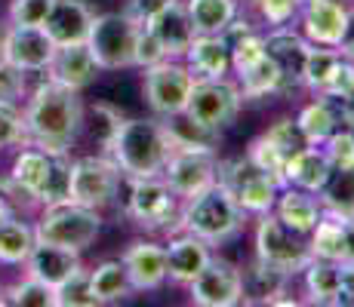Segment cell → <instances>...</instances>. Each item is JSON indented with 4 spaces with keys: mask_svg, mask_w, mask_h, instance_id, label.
I'll return each mask as SVG.
<instances>
[{
    "mask_svg": "<svg viewBox=\"0 0 354 307\" xmlns=\"http://www.w3.org/2000/svg\"><path fill=\"white\" fill-rule=\"evenodd\" d=\"M25 139L44 151H65L77 139L80 123H84V105L77 90L46 80L40 83L25 108Z\"/></svg>",
    "mask_w": 354,
    "mask_h": 307,
    "instance_id": "1",
    "label": "cell"
},
{
    "mask_svg": "<svg viewBox=\"0 0 354 307\" xmlns=\"http://www.w3.org/2000/svg\"><path fill=\"white\" fill-rule=\"evenodd\" d=\"M111 160L129 179H154L163 175L173 145L163 132L160 120H120L114 135L105 141Z\"/></svg>",
    "mask_w": 354,
    "mask_h": 307,
    "instance_id": "2",
    "label": "cell"
},
{
    "mask_svg": "<svg viewBox=\"0 0 354 307\" xmlns=\"http://www.w3.org/2000/svg\"><path fill=\"white\" fill-rule=\"evenodd\" d=\"M179 221H182V230L201 237L209 246H219L243 228V209L234 203V197L228 194L225 184L213 181L201 194L188 197Z\"/></svg>",
    "mask_w": 354,
    "mask_h": 307,
    "instance_id": "3",
    "label": "cell"
},
{
    "mask_svg": "<svg viewBox=\"0 0 354 307\" xmlns=\"http://www.w3.org/2000/svg\"><path fill=\"white\" fill-rule=\"evenodd\" d=\"M99 228H102V218L96 209L80 206V203L71 200V203H59V206H46L34 234L44 243H56V246H65V249L84 252L96 243Z\"/></svg>",
    "mask_w": 354,
    "mask_h": 307,
    "instance_id": "4",
    "label": "cell"
},
{
    "mask_svg": "<svg viewBox=\"0 0 354 307\" xmlns=\"http://www.w3.org/2000/svg\"><path fill=\"white\" fill-rule=\"evenodd\" d=\"M139 28L142 25L133 22L127 12H105V16L93 19L86 46H90L96 65L105 68V71H120V68L133 65Z\"/></svg>",
    "mask_w": 354,
    "mask_h": 307,
    "instance_id": "5",
    "label": "cell"
},
{
    "mask_svg": "<svg viewBox=\"0 0 354 307\" xmlns=\"http://www.w3.org/2000/svg\"><path fill=\"white\" fill-rule=\"evenodd\" d=\"M216 181L225 184L237 206H241L243 212H253V215L271 212L274 203H277V194H281V184L271 179L268 172H262L250 157L219 163V175H216Z\"/></svg>",
    "mask_w": 354,
    "mask_h": 307,
    "instance_id": "6",
    "label": "cell"
},
{
    "mask_svg": "<svg viewBox=\"0 0 354 307\" xmlns=\"http://www.w3.org/2000/svg\"><path fill=\"white\" fill-rule=\"evenodd\" d=\"M256 258L274 264L287 277L302 274L305 264L311 261V249L302 240V234L290 230L274 212H262L256 224Z\"/></svg>",
    "mask_w": 354,
    "mask_h": 307,
    "instance_id": "7",
    "label": "cell"
},
{
    "mask_svg": "<svg viewBox=\"0 0 354 307\" xmlns=\"http://www.w3.org/2000/svg\"><path fill=\"white\" fill-rule=\"evenodd\" d=\"M192 90H194V74L188 71V65L163 59L158 65L145 68V99L158 117L185 111Z\"/></svg>",
    "mask_w": 354,
    "mask_h": 307,
    "instance_id": "8",
    "label": "cell"
},
{
    "mask_svg": "<svg viewBox=\"0 0 354 307\" xmlns=\"http://www.w3.org/2000/svg\"><path fill=\"white\" fill-rule=\"evenodd\" d=\"M120 188V169L105 157H80L71 163V200L90 209H105L114 203Z\"/></svg>",
    "mask_w": 354,
    "mask_h": 307,
    "instance_id": "9",
    "label": "cell"
},
{
    "mask_svg": "<svg viewBox=\"0 0 354 307\" xmlns=\"http://www.w3.org/2000/svg\"><path fill=\"white\" fill-rule=\"evenodd\" d=\"M241 101H243L241 86L231 83L225 77L194 80V90H192V99H188L185 114L194 120H201V123H207V126L222 129L237 117Z\"/></svg>",
    "mask_w": 354,
    "mask_h": 307,
    "instance_id": "10",
    "label": "cell"
},
{
    "mask_svg": "<svg viewBox=\"0 0 354 307\" xmlns=\"http://www.w3.org/2000/svg\"><path fill=\"white\" fill-rule=\"evenodd\" d=\"M192 301L201 307H234L243 301V277L225 258H209L207 268L188 283Z\"/></svg>",
    "mask_w": 354,
    "mask_h": 307,
    "instance_id": "11",
    "label": "cell"
},
{
    "mask_svg": "<svg viewBox=\"0 0 354 307\" xmlns=\"http://www.w3.org/2000/svg\"><path fill=\"white\" fill-rule=\"evenodd\" d=\"M127 212L139 228H148V230L169 228L176 218V194L169 190V184L160 175H154V179H133Z\"/></svg>",
    "mask_w": 354,
    "mask_h": 307,
    "instance_id": "12",
    "label": "cell"
},
{
    "mask_svg": "<svg viewBox=\"0 0 354 307\" xmlns=\"http://www.w3.org/2000/svg\"><path fill=\"white\" fill-rule=\"evenodd\" d=\"M216 175H219L216 151H173L163 166V181L176 197H185V200L209 188Z\"/></svg>",
    "mask_w": 354,
    "mask_h": 307,
    "instance_id": "13",
    "label": "cell"
},
{
    "mask_svg": "<svg viewBox=\"0 0 354 307\" xmlns=\"http://www.w3.org/2000/svg\"><path fill=\"white\" fill-rule=\"evenodd\" d=\"M93 10L86 0H53L50 12L44 19V28L56 46H71V43H86L93 28Z\"/></svg>",
    "mask_w": 354,
    "mask_h": 307,
    "instance_id": "14",
    "label": "cell"
},
{
    "mask_svg": "<svg viewBox=\"0 0 354 307\" xmlns=\"http://www.w3.org/2000/svg\"><path fill=\"white\" fill-rule=\"evenodd\" d=\"M3 37H6V61H12L22 71H46L50 68L56 43L40 25H12Z\"/></svg>",
    "mask_w": 354,
    "mask_h": 307,
    "instance_id": "15",
    "label": "cell"
},
{
    "mask_svg": "<svg viewBox=\"0 0 354 307\" xmlns=\"http://www.w3.org/2000/svg\"><path fill=\"white\" fill-rule=\"evenodd\" d=\"M311 43L305 37H299L296 31H290L287 25H277L274 31L265 37V56L277 65L283 77V92L296 90L302 83V65H305V56H308Z\"/></svg>",
    "mask_w": 354,
    "mask_h": 307,
    "instance_id": "16",
    "label": "cell"
},
{
    "mask_svg": "<svg viewBox=\"0 0 354 307\" xmlns=\"http://www.w3.org/2000/svg\"><path fill=\"white\" fill-rule=\"evenodd\" d=\"M120 261H124L127 277L136 292H151L167 279V246L136 240L127 246Z\"/></svg>",
    "mask_w": 354,
    "mask_h": 307,
    "instance_id": "17",
    "label": "cell"
},
{
    "mask_svg": "<svg viewBox=\"0 0 354 307\" xmlns=\"http://www.w3.org/2000/svg\"><path fill=\"white\" fill-rule=\"evenodd\" d=\"M302 31L308 43L336 46L348 25V10L339 0H302Z\"/></svg>",
    "mask_w": 354,
    "mask_h": 307,
    "instance_id": "18",
    "label": "cell"
},
{
    "mask_svg": "<svg viewBox=\"0 0 354 307\" xmlns=\"http://www.w3.org/2000/svg\"><path fill=\"white\" fill-rule=\"evenodd\" d=\"M50 80H56V83L68 86V90H84V86H90L93 80H96V59H93L90 46L86 43H71V46H56V52H53V61H50Z\"/></svg>",
    "mask_w": 354,
    "mask_h": 307,
    "instance_id": "19",
    "label": "cell"
},
{
    "mask_svg": "<svg viewBox=\"0 0 354 307\" xmlns=\"http://www.w3.org/2000/svg\"><path fill=\"white\" fill-rule=\"evenodd\" d=\"M148 31L160 40L167 59L185 56V50L192 46V40L197 37V31L192 25V16H188L185 3H179V0H173L169 6H163L158 16L148 22Z\"/></svg>",
    "mask_w": 354,
    "mask_h": 307,
    "instance_id": "20",
    "label": "cell"
},
{
    "mask_svg": "<svg viewBox=\"0 0 354 307\" xmlns=\"http://www.w3.org/2000/svg\"><path fill=\"white\" fill-rule=\"evenodd\" d=\"M209 258H213L209 255V243L185 230V234L169 240L167 246V279L176 286H188L207 268Z\"/></svg>",
    "mask_w": 354,
    "mask_h": 307,
    "instance_id": "21",
    "label": "cell"
},
{
    "mask_svg": "<svg viewBox=\"0 0 354 307\" xmlns=\"http://www.w3.org/2000/svg\"><path fill=\"white\" fill-rule=\"evenodd\" d=\"M333 175V163L326 160L324 148L317 145H308L302 148L299 154L287 157V166H283V181L290 188H299V190H308V194H321L326 179ZM283 184V188H287Z\"/></svg>",
    "mask_w": 354,
    "mask_h": 307,
    "instance_id": "22",
    "label": "cell"
},
{
    "mask_svg": "<svg viewBox=\"0 0 354 307\" xmlns=\"http://www.w3.org/2000/svg\"><path fill=\"white\" fill-rule=\"evenodd\" d=\"M80 252L74 249H65V246H56V243H44L37 240L28 255V274L40 283L53 286L56 289L59 283H65L74 270H80Z\"/></svg>",
    "mask_w": 354,
    "mask_h": 307,
    "instance_id": "23",
    "label": "cell"
},
{
    "mask_svg": "<svg viewBox=\"0 0 354 307\" xmlns=\"http://www.w3.org/2000/svg\"><path fill=\"white\" fill-rule=\"evenodd\" d=\"M160 123H163V132H167L173 151H216V148H219L222 129L188 117L185 111L160 117Z\"/></svg>",
    "mask_w": 354,
    "mask_h": 307,
    "instance_id": "24",
    "label": "cell"
},
{
    "mask_svg": "<svg viewBox=\"0 0 354 307\" xmlns=\"http://www.w3.org/2000/svg\"><path fill=\"white\" fill-rule=\"evenodd\" d=\"M188 71L194 74V80L207 77H225L231 68V50L219 34H197L192 46L185 50Z\"/></svg>",
    "mask_w": 354,
    "mask_h": 307,
    "instance_id": "25",
    "label": "cell"
},
{
    "mask_svg": "<svg viewBox=\"0 0 354 307\" xmlns=\"http://www.w3.org/2000/svg\"><path fill=\"white\" fill-rule=\"evenodd\" d=\"M274 215L281 218L290 230H296V234L305 237V234L315 230L317 221H321L324 206H321V200H315V194L299 190V188H290L287 184V188H281V194H277Z\"/></svg>",
    "mask_w": 354,
    "mask_h": 307,
    "instance_id": "26",
    "label": "cell"
},
{
    "mask_svg": "<svg viewBox=\"0 0 354 307\" xmlns=\"http://www.w3.org/2000/svg\"><path fill=\"white\" fill-rule=\"evenodd\" d=\"M243 277V301L253 304H271L277 295H283V286H287V274L277 270L274 264L256 258L247 270H241Z\"/></svg>",
    "mask_w": 354,
    "mask_h": 307,
    "instance_id": "27",
    "label": "cell"
},
{
    "mask_svg": "<svg viewBox=\"0 0 354 307\" xmlns=\"http://www.w3.org/2000/svg\"><path fill=\"white\" fill-rule=\"evenodd\" d=\"M90 283H93V295L99 304H118L127 301L133 295V283L127 277L124 261H102L99 268L90 270Z\"/></svg>",
    "mask_w": 354,
    "mask_h": 307,
    "instance_id": "28",
    "label": "cell"
},
{
    "mask_svg": "<svg viewBox=\"0 0 354 307\" xmlns=\"http://www.w3.org/2000/svg\"><path fill=\"white\" fill-rule=\"evenodd\" d=\"M311 258H324V261H345V234H342V215L324 212L321 221L311 230Z\"/></svg>",
    "mask_w": 354,
    "mask_h": 307,
    "instance_id": "29",
    "label": "cell"
},
{
    "mask_svg": "<svg viewBox=\"0 0 354 307\" xmlns=\"http://www.w3.org/2000/svg\"><path fill=\"white\" fill-rule=\"evenodd\" d=\"M305 292L311 304H333L339 295V261H324L311 258L305 264Z\"/></svg>",
    "mask_w": 354,
    "mask_h": 307,
    "instance_id": "30",
    "label": "cell"
},
{
    "mask_svg": "<svg viewBox=\"0 0 354 307\" xmlns=\"http://www.w3.org/2000/svg\"><path fill=\"white\" fill-rule=\"evenodd\" d=\"M34 243H37V234L34 228H28L19 218H3L0 221V261L3 264H22L28 261Z\"/></svg>",
    "mask_w": 354,
    "mask_h": 307,
    "instance_id": "31",
    "label": "cell"
},
{
    "mask_svg": "<svg viewBox=\"0 0 354 307\" xmlns=\"http://www.w3.org/2000/svg\"><path fill=\"white\" fill-rule=\"evenodd\" d=\"M37 203L44 206L71 203V160L65 157V151H50V169L37 190Z\"/></svg>",
    "mask_w": 354,
    "mask_h": 307,
    "instance_id": "32",
    "label": "cell"
},
{
    "mask_svg": "<svg viewBox=\"0 0 354 307\" xmlns=\"http://www.w3.org/2000/svg\"><path fill=\"white\" fill-rule=\"evenodd\" d=\"M185 10L197 34H219L237 16V0H188Z\"/></svg>",
    "mask_w": 354,
    "mask_h": 307,
    "instance_id": "33",
    "label": "cell"
},
{
    "mask_svg": "<svg viewBox=\"0 0 354 307\" xmlns=\"http://www.w3.org/2000/svg\"><path fill=\"white\" fill-rule=\"evenodd\" d=\"M237 80H241L243 99H265V95L283 92V77H281L277 65L268 56L259 59L253 68H247V71H241Z\"/></svg>",
    "mask_w": 354,
    "mask_h": 307,
    "instance_id": "34",
    "label": "cell"
},
{
    "mask_svg": "<svg viewBox=\"0 0 354 307\" xmlns=\"http://www.w3.org/2000/svg\"><path fill=\"white\" fill-rule=\"evenodd\" d=\"M317 200H321L324 212L354 215V169H333Z\"/></svg>",
    "mask_w": 354,
    "mask_h": 307,
    "instance_id": "35",
    "label": "cell"
},
{
    "mask_svg": "<svg viewBox=\"0 0 354 307\" xmlns=\"http://www.w3.org/2000/svg\"><path fill=\"white\" fill-rule=\"evenodd\" d=\"M339 59H342V52H339L336 46H321V50H317V46L311 43L308 56H305V65H302V86H308L315 95H321L326 90V83H330L333 71H336Z\"/></svg>",
    "mask_w": 354,
    "mask_h": 307,
    "instance_id": "36",
    "label": "cell"
},
{
    "mask_svg": "<svg viewBox=\"0 0 354 307\" xmlns=\"http://www.w3.org/2000/svg\"><path fill=\"white\" fill-rule=\"evenodd\" d=\"M46 169H50V151H44V148H25L22 154L16 157V163H12V181H19L25 190H31L34 197H37L40 184L46 179Z\"/></svg>",
    "mask_w": 354,
    "mask_h": 307,
    "instance_id": "37",
    "label": "cell"
},
{
    "mask_svg": "<svg viewBox=\"0 0 354 307\" xmlns=\"http://www.w3.org/2000/svg\"><path fill=\"white\" fill-rule=\"evenodd\" d=\"M296 123L308 145H324V141L336 132V120H333L330 108H326V101L321 95H317V101H311V105H305L302 111H299Z\"/></svg>",
    "mask_w": 354,
    "mask_h": 307,
    "instance_id": "38",
    "label": "cell"
},
{
    "mask_svg": "<svg viewBox=\"0 0 354 307\" xmlns=\"http://www.w3.org/2000/svg\"><path fill=\"white\" fill-rule=\"evenodd\" d=\"M96 295H93L90 274L84 268L74 270L65 283L56 286V307H96Z\"/></svg>",
    "mask_w": 354,
    "mask_h": 307,
    "instance_id": "39",
    "label": "cell"
},
{
    "mask_svg": "<svg viewBox=\"0 0 354 307\" xmlns=\"http://www.w3.org/2000/svg\"><path fill=\"white\" fill-rule=\"evenodd\" d=\"M10 304H19V307H56V289L40 279H34L28 274V279L16 283L10 292H6Z\"/></svg>",
    "mask_w": 354,
    "mask_h": 307,
    "instance_id": "40",
    "label": "cell"
},
{
    "mask_svg": "<svg viewBox=\"0 0 354 307\" xmlns=\"http://www.w3.org/2000/svg\"><path fill=\"white\" fill-rule=\"evenodd\" d=\"M247 157L256 163L259 169H262V172H268L271 179H274L277 184H281V188H283V184H287V181H283V166H287V157H283L281 151H277V148L271 145V141L265 139V135H259V139L253 141V145H250Z\"/></svg>",
    "mask_w": 354,
    "mask_h": 307,
    "instance_id": "41",
    "label": "cell"
},
{
    "mask_svg": "<svg viewBox=\"0 0 354 307\" xmlns=\"http://www.w3.org/2000/svg\"><path fill=\"white\" fill-rule=\"evenodd\" d=\"M265 139H268L271 145H274L283 157H292V154L302 151V148H308V141H305V135H302V129H299V123L290 120V117H283V120H277L274 126H268Z\"/></svg>",
    "mask_w": 354,
    "mask_h": 307,
    "instance_id": "42",
    "label": "cell"
},
{
    "mask_svg": "<svg viewBox=\"0 0 354 307\" xmlns=\"http://www.w3.org/2000/svg\"><path fill=\"white\" fill-rule=\"evenodd\" d=\"M324 154L333 169H354V129H336L324 141Z\"/></svg>",
    "mask_w": 354,
    "mask_h": 307,
    "instance_id": "43",
    "label": "cell"
},
{
    "mask_svg": "<svg viewBox=\"0 0 354 307\" xmlns=\"http://www.w3.org/2000/svg\"><path fill=\"white\" fill-rule=\"evenodd\" d=\"M259 59H265V37L262 34H247L243 40H237L234 46H231V68H234L237 74L247 71V68H253Z\"/></svg>",
    "mask_w": 354,
    "mask_h": 307,
    "instance_id": "44",
    "label": "cell"
},
{
    "mask_svg": "<svg viewBox=\"0 0 354 307\" xmlns=\"http://www.w3.org/2000/svg\"><path fill=\"white\" fill-rule=\"evenodd\" d=\"M25 139V117L16 111L12 101H0V151L12 148Z\"/></svg>",
    "mask_w": 354,
    "mask_h": 307,
    "instance_id": "45",
    "label": "cell"
},
{
    "mask_svg": "<svg viewBox=\"0 0 354 307\" xmlns=\"http://www.w3.org/2000/svg\"><path fill=\"white\" fill-rule=\"evenodd\" d=\"M259 16L265 19L268 25H287L292 19L299 16V10H302V0H253Z\"/></svg>",
    "mask_w": 354,
    "mask_h": 307,
    "instance_id": "46",
    "label": "cell"
},
{
    "mask_svg": "<svg viewBox=\"0 0 354 307\" xmlns=\"http://www.w3.org/2000/svg\"><path fill=\"white\" fill-rule=\"evenodd\" d=\"M167 59V52H163L160 40L154 37L151 31H148V25H142L139 28V37H136V52H133V65L139 68H151L158 65V61Z\"/></svg>",
    "mask_w": 354,
    "mask_h": 307,
    "instance_id": "47",
    "label": "cell"
},
{
    "mask_svg": "<svg viewBox=\"0 0 354 307\" xmlns=\"http://www.w3.org/2000/svg\"><path fill=\"white\" fill-rule=\"evenodd\" d=\"M53 0H12L10 19L12 25H44Z\"/></svg>",
    "mask_w": 354,
    "mask_h": 307,
    "instance_id": "48",
    "label": "cell"
},
{
    "mask_svg": "<svg viewBox=\"0 0 354 307\" xmlns=\"http://www.w3.org/2000/svg\"><path fill=\"white\" fill-rule=\"evenodd\" d=\"M321 99L330 108L336 129H354V92H324Z\"/></svg>",
    "mask_w": 354,
    "mask_h": 307,
    "instance_id": "49",
    "label": "cell"
},
{
    "mask_svg": "<svg viewBox=\"0 0 354 307\" xmlns=\"http://www.w3.org/2000/svg\"><path fill=\"white\" fill-rule=\"evenodd\" d=\"M25 95V71L12 61H0V101H12Z\"/></svg>",
    "mask_w": 354,
    "mask_h": 307,
    "instance_id": "50",
    "label": "cell"
},
{
    "mask_svg": "<svg viewBox=\"0 0 354 307\" xmlns=\"http://www.w3.org/2000/svg\"><path fill=\"white\" fill-rule=\"evenodd\" d=\"M173 0H127V16L133 19V22H139V25H148L154 16L163 10V6H169Z\"/></svg>",
    "mask_w": 354,
    "mask_h": 307,
    "instance_id": "51",
    "label": "cell"
},
{
    "mask_svg": "<svg viewBox=\"0 0 354 307\" xmlns=\"http://www.w3.org/2000/svg\"><path fill=\"white\" fill-rule=\"evenodd\" d=\"M324 92H354V61L351 59H345V56L339 59L336 71H333V77H330V83H326Z\"/></svg>",
    "mask_w": 354,
    "mask_h": 307,
    "instance_id": "52",
    "label": "cell"
},
{
    "mask_svg": "<svg viewBox=\"0 0 354 307\" xmlns=\"http://www.w3.org/2000/svg\"><path fill=\"white\" fill-rule=\"evenodd\" d=\"M333 304H339V307L354 304V258L339 261V295Z\"/></svg>",
    "mask_w": 354,
    "mask_h": 307,
    "instance_id": "53",
    "label": "cell"
},
{
    "mask_svg": "<svg viewBox=\"0 0 354 307\" xmlns=\"http://www.w3.org/2000/svg\"><path fill=\"white\" fill-rule=\"evenodd\" d=\"M247 34H253V25H250L247 19H237V16H234V19H231V22L225 25V28L219 31V37L225 40V43H228V50H231V46H234L237 40H243V37H247Z\"/></svg>",
    "mask_w": 354,
    "mask_h": 307,
    "instance_id": "54",
    "label": "cell"
},
{
    "mask_svg": "<svg viewBox=\"0 0 354 307\" xmlns=\"http://www.w3.org/2000/svg\"><path fill=\"white\" fill-rule=\"evenodd\" d=\"M336 50L342 52L345 59L354 61V12H348V25H345V31H342V37H339Z\"/></svg>",
    "mask_w": 354,
    "mask_h": 307,
    "instance_id": "55",
    "label": "cell"
},
{
    "mask_svg": "<svg viewBox=\"0 0 354 307\" xmlns=\"http://www.w3.org/2000/svg\"><path fill=\"white\" fill-rule=\"evenodd\" d=\"M342 234H345V258H354V215H342Z\"/></svg>",
    "mask_w": 354,
    "mask_h": 307,
    "instance_id": "56",
    "label": "cell"
},
{
    "mask_svg": "<svg viewBox=\"0 0 354 307\" xmlns=\"http://www.w3.org/2000/svg\"><path fill=\"white\" fill-rule=\"evenodd\" d=\"M3 218H10V203H6L3 194H0V221H3Z\"/></svg>",
    "mask_w": 354,
    "mask_h": 307,
    "instance_id": "57",
    "label": "cell"
},
{
    "mask_svg": "<svg viewBox=\"0 0 354 307\" xmlns=\"http://www.w3.org/2000/svg\"><path fill=\"white\" fill-rule=\"evenodd\" d=\"M0 61H6V37L0 34Z\"/></svg>",
    "mask_w": 354,
    "mask_h": 307,
    "instance_id": "58",
    "label": "cell"
}]
</instances>
